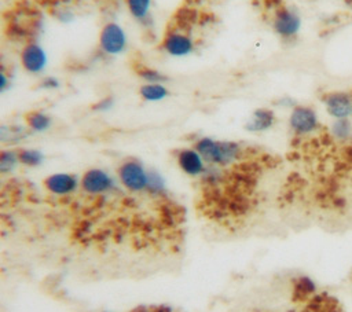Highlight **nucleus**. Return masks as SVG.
<instances>
[{"label": "nucleus", "mask_w": 352, "mask_h": 312, "mask_svg": "<svg viewBox=\"0 0 352 312\" xmlns=\"http://www.w3.org/2000/svg\"><path fill=\"white\" fill-rule=\"evenodd\" d=\"M210 166L226 168L238 162L243 157V147L238 142L217 140L202 136L194 142L192 146Z\"/></svg>", "instance_id": "nucleus-1"}, {"label": "nucleus", "mask_w": 352, "mask_h": 312, "mask_svg": "<svg viewBox=\"0 0 352 312\" xmlns=\"http://www.w3.org/2000/svg\"><path fill=\"white\" fill-rule=\"evenodd\" d=\"M148 169L136 158H125L117 168L118 183L131 194H147Z\"/></svg>", "instance_id": "nucleus-2"}, {"label": "nucleus", "mask_w": 352, "mask_h": 312, "mask_svg": "<svg viewBox=\"0 0 352 312\" xmlns=\"http://www.w3.org/2000/svg\"><path fill=\"white\" fill-rule=\"evenodd\" d=\"M118 190L116 179L102 168H91L80 177V191L89 197H104Z\"/></svg>", "instance_id": "nucleus-3"}, {"label": "nucleus", "mask_w": 352, "mask_h": 312, "mask_svg": "<svg viewBox=\"0 0 352 312\" xmlns=\"http://www.w3.org/2000/svg\"><path fill=\"white\" fill-rule=\"evenodd\" d=\"M99 51L106 56H117L126 51L128 36L124 27L117 22H106L98 37Z\"/></svg>", "instance_id": "nucleus-4"}, {"label": "nucleus", "mask_w": 352, "mask_h": 312, "mask_svg": "<svg viewBox=\"0 0 352 312\" xmlns=\"http://www.w3.org/2000/svg\"><path fill=\"white\" fill-rule=\"evenodd\" d=\"M195 48L197 43L194 37L180 27L168 29L161 40V49L173 58L188 56L195 51Z\"/></svg>", "instance_id": "nucleus-5"}, {"label": "nucleus", "mask_w": 352, "mask_h": 312, "mask_svg": "<svg viewBox=\"0 0 352 312\" xmlns=\"http://www.w3.org/2000/svg\"><path fill=\"white\" fill-rule=\"evenodd\" d=\"M274 32L283 40H292L297 36L300 26H301V19L298 14L286 7V5H279L274 10L272 21H271Z\"/></svg>", "instance_id": "nucleus-6"}, {"label": "nucleus", "mask_w": 352, "mask_h": 312, "mask_svg": "<svg viewBox=\"0 0 352 312\" xmlns=\"http://www.w3.org/2000/svg\"><path fill=\"white\" fill-rule=\"evenodd\" d=\"M289 126L297 136H307L319 128V118L311 106L296 104L289 115Z\"/></svg>", "instance_id": "nucleus-7"}, {"label": "nucleus", "mask_w": 352, "mask_h": 312, "mask_svg": "<svg viewBox=\"0 0 352 312\" xmlns=\"http://www.w3.org/2000/svg\"><path fill=\"white\" fill-rule=\"evenodd\" d=\"M19 62L26 73L38 76L45 70L48 65V56L45 49L37 41H28L21 48Z\"/></svg>", "instance_id": "nucleus-8"}, {"label": "nucleus", "mask_w": 352, "mask_h": 312, "mask_svg": "<svg viewBox=\"0 0 352 312\" xmlns=\"http://www.w3.org/2000/svg\"><path fill=\"white\" fill-rule=\"evenodd\" d=\"M43 186L45 191L54 197H70L80 190V177L74 173L56 172L47 176L43 180Z\"/></svg>", "instance_id": "nucleus-9"}, {"label": "nucleus", "mask_w": 352, "mask_h": 312, "mask_svg": "<svg viewBox=\"0 0 352 312\" xmlns=\"http://www.w3.org/2000/svg\"><path fill=\"white\" fill-rule=\"evenodd\" d=\"M322 102L330 117L334 120L352 115V93L345 91H330L322 95Z\"/></svg>", "instance_id": "nucleus-10"}, {"label": "nucleus", "mask_w": 352, "mask_h": 312, "mask_svg": "<svg viewBox=\"0 0 352 312\" xmlns=\"http://www.w3.org/2000/svg\"><path fill=\"white\" fill-rule=\"evenodd\" d=\"M176 164L179 169L190 177H201L208 164L194 147H183L176 151Z\"/></svg>", "instance_id": "nucleus-11"}, {"label": "nucleus", "mask_w": 352, "mask_h": 312, "mask_svg": "<svg viewBox=\"0 0 352 312\" xmlns=\"http://www.w3.org/2000/svg\"><path fill=\"white\" fill-rule=\"evenodd\" d=\"M275 121H276V117L271 109L258 107L252 113L245 128L249 132L260 133V132H264V131H268L270 128H272Z\"/></svg>", "instance_id": "nucleus-12"}, {"label": "nucleus", "mask_w": 352, "mask_h": 312, "mask_svg": "<svg viewBox=\"0 0 352 312\" xmlns=\"http://www.w3.org/2000/svg\"><path fill=\"white\" fill-rule=\"evenodd\" d=\"M125 5L136 22L142 25H147L150 22L153 0H125Z\"/></svg>", "instance_id": "nucleus-13"}, {"label": "nucleus", "mask_w": 352, "mask_h": 312, "mask_svg": "<svg viewBox=\"0 0 352 312\" xmlns=\"http://www.w3.org/2000/svg\"><path fill=\"white\" fill-rule=\"evenodd\" d=\"M169 95V89L164 82H143L139 88V96L144 102H161L166 99Z\"/></svg>", "instance_id": "nucleus-14"}, {"label": "nucleus", "mask_w": 352, "mask_h": 312, "mask_svg": "<svg viewBox=\"0 0 352 312\" xmlns=\"http://www.w3.org/2000/svg\"><path fill=\"white\" fill-rule=\"evenodd\" d=\"M25 122L32 132H45L52 125V118L41 110H32L25 114Z\"/></svg>", "instance_id": "nucleus-15"}, {"label": "nucleus", "mask_w": 352, "mask_h": 312, "mask_svg": "<svg viewBox=\"0 0 352 312\" xmlns=\"http://www.w3.org/2000/svg\"><path fill=\"white\" fill-rule=\"evenodd\" d=\"M146 192L151 198H157V199H164L168 197V188H166L165 180L162 175L155 169H148Z\"/></svg>", "instance_id": "nucleus-16"}, {"label": "nucleus", "mask_w": 352, "mask_h": 312, "mask_svg": "<svg viewBox=\"0 0 352 312\" xmlns=\"http://www.w3.org/2000/svg\"><path fill=\"white\" fill-rule=\"evenodd\" d=\"M28 137V128L14 124H0V143L16 144Z\"/></svg>", "instance_id": "nucleus-17"}, {"label": "nucleus", "mask_w": 352, "mask_h": 312, "mask_svg": "<svg viewBox=\"0 0 352 312\" xmlns=\"http://www.w3.org/2000/svg\"><path fill=\"white\" fill-rule=\"evenodd\" d=\"M316 291L315 282L308 276H298L293 280V296L298 301L308 300Z\"/></svg>", "instance_id": "nucleus-18"}, {"label": "nucleus", "mask_w": 352, "mask_h": 312, "mask_svg": "<svg viewBox=\"0 0 352 312\" xmlns=\"http://www.w3.org/2000/svg\"><path fill=\"white\" fill-rule=\"evenodd\" d=\"M16 151H18L19 164L23 166L36 168V166L41 165L44 161V154L37 148L21 147V148H16Z\"/></svg>", "instance_id": "nucleus-19"}, {"label": "nucleus", "mask_w": 352, "mask_h": 312, "mask_svg": "<svg viewBox=\"0 0 352 312\" xmlns=\"http://www.w3.org/2000/svg\"><path fill=\"white\" fill-rule=\"evenodd\" d=\"M19 165L18 151L14 148H0V176H6L15 170Z\"/></svg>", "instance_id": "nucleus-20"}, {"label": "nucleus", "mask_w": 352, "mask_h": 312, "mask_svg": "<svg viewBox=\"0 0 352 312\" xmlns=\"http://www.w3.org/2000/svg\"><path fill=\"white\" fill-rule=\"evenodd\" d=\"M330 132H331L333 137L340 142L349 140L352 137V124H351L349 118L334 120V122L331 124Z\"/></svg>", "instance_id": "nucleus-21"}, {"label": "nucleus", "mask_w": 352, "mask_h": 312, "mask_svg": "<svg viewBox=\"0 0 352 312\" xmlns=\"http://www.w3.org/2000/svg\"><path fill=\"white\" fill-rule=\"evenodd\" d=\"M136 74L139 76V78L143 82H164L165 84L168 81V77L162 71H160L154 67L146 66V65L139 66L136 69Z\"/></svg>", "instance_id": "nucleus-22"}, {"label": "nucleus", "mask_w": 352, "mask_h": 312, "mask_svg": "<svg viewBox=\"0 0 352 312\" xmlns=\"http://www.w3.org/2000/svg\"><path fill=\"white\" fill-rule=\"evenodd\" d=\"M129 312H176L169 304H143L132 308Z\"/></svg>", "instance_id": "nucleus-23"}, {"label": "nucleus", "mask_w": 352, "mask_h": 312, "mask_svg": "<svg viewBox=\"0 0 352 312\" xmlns=\"http://www.w3.org/2000/svg\"><path fill=\"white\" fill-rule=\"evenodd\" d=\"M113 106H114V98L109 95V96H103L99 100H96L92 104V110L98 111V113H104V111H109L110 109H113Z\"/></svg>", "instance_id": "nucleus-24"}, {"label": "nucleus", "mask_w": 352, "mask_h": 312, "mask_svg": "<svg viewBox=\"0 0 352 312\" xmlns=\"http://www.w3.org/2000/svg\"><path fill=\"white\" fill-rule=\"evenodd\" d=\"M60 87V81L55 76H44L40 81V88L47 89V91H54Z\"/></svg>", "instance_id": "nucleus-25"}, {"label": "nucleus", "mask_w": 352, "mask_h": 312, "mask_svg": "<svg viewBox=\"0 0 352 312\" xmlns=\"http://www.w3.org/2000/svg\"><path fill=\"white\" fill-rule=\"evenodd\" d=\"M10 84H11L10 74L6 71V69L0 67V93L4 92L6 89H8Z\"/></svg>", "instance_id": "nucleus-26"}, {"label": "nucleus", "mask_w": 352, "mask_h": 312, "mask_svg": "<svg viewBox=\"0 0 352 312\" xmlns=\"http://www.w3.org/2000/svg\"><path fill=\"white\" fill-rule=\"evenodd\" d=\"M100 312H110V311H100Z\"/></svg>", "instance_id": "nucleus-27"}]
</instances>
